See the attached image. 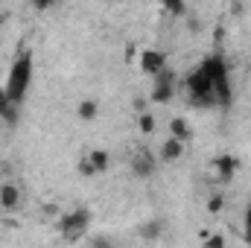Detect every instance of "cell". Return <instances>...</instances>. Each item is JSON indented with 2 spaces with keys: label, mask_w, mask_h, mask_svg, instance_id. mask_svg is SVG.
<instances>
[{
  "label": "cell",
  "mask_w": 251,
  "mask_h": 248,
  "mask_svg": "<svg viewBox=\"0 0 251 248\" xmlns=\"http://www.w3.org/2000/svg\"><path fill=\"white\" fill-rule=\"evenodd\" d=\"M204 246H207V248H222V246H225V237L213 234V237H207V240H204Z\"/></svg>",
  "instance_id": "19"
},
{
  "label": "cell",
  "mask_w": 251,
  "mask_h": 248,
  "mask_svg": "<svg viewBox=\"0 0 251 248\" xmlns=\"http://www.w3.org/2000/svg\"><path fill=\"white\" fill-rule=\"evenodd\" d=\"M201 67L204 73L210 76V85H213V94H216V102L219 108H228L234 94H231V76H228V64H225V56L222 53H210L201 59Z\"/></svg>",
  "instance_id": "2"
},
{
  "label": "cell",
  "mask_w": 251,
  "mask_h": 248,
  "mask_svg": "<svg viewBox=\"0 0 251 248\" xmlns=\"http://www.w3.org/2000/svg\"><path fill=\"white\" fill-rule=\"evenodd\" d=\"M29 3H32V9H38V12H44V9L53 6V0H29Z\"/></svg>",
  "instance_id": "22"
},
{
  "label": "cell",
  "mask_w": 251,
  "mask_h": 248,
  "mask_svg": "<svg viewBox=\"0 0 251 248\" xmlns=\"http://www.w3.org/2000/svg\"><path fill=\"white\" fill-rule=\"evenodd\" d=\"M91 225V213L85 210V207H79V210H70V213H64L56 219V231L62 234L67 243H76V240H82V234H85V228Z\"/></svg>",
  "instance_id": "4"
},
{
  "label": "cell",
  "mask_w": 251,
  "mask_h": 248,
  "mask_svg": "<svg viewBox=\"0 0 251 248\" xmlns=\"http://www.w3.org/2000/svg\"><path fill=\"white\" fill-rule=\"evenodd\" d=\"M137 125H140V131H143V134H152V131H155V117H152L149 111H140Z\"/></svg>",
  "instance_id": "18"
},
{
  "label": "cell",
  "mask_w": 251,
  "mask_h": 248,
  "mask_svg": "<svg viewBox=\"0 0 251 248\" xmlns=\"http://www.w3.org/2000/svg\"><path fill=\"white\" fill-rule=\"evenodd\" d=\"M184 155V140H178V137H167L164 140V146H161V155H158V161H164V164H170V161H178Z\"/></svg>",
  "instance_id": "9"
},
{
  "label": "cell",
  "mask_w": 251,
  "mask_h": 248,
  "mask_svg": "<svg viewBox=\"0 0 251 248\" xmlns=\"http://www.w3.org/2000/svg\"><path fill=\"white\" fill-rule=\"evenodd\" d=\"M76 114H79V120H94V117L100 114V105H97L94 99H82V102L76 105Z\"/></svg>",
  "instance_id": "13"
},
{
  "label": "cell",
  "mask_w": 251,
  "mask_h": 248,
  "mask_svg": "<svg viewBox=\"0 0 251 248\" xmlns=\"http://www.w3.org/2000/svg\"><path fill=\"white\" fill-rule=\"evenodd\" d=\"M18 204H21V190H18L15 184H9V181H6V184L0 187V207L15 210Z\"/></svg>",
  "instance_id": "10"
},
{
  "label": "cell",
  "mask_w": 251,
  "mask_h": 248,
  "mask_svg": "<svg viewBox=\"0 0 251 248\" xmlns=\"http://www.w3.org/2000/svg\"><path fill=\"white\" fill-rule=\"evenodd\" d=\"M207 210H210V213L222 210V196H210V204H207Z\"/></svg>",
  "instance_id": "21"
},
{
  "label": "cell",
  "mask_w": 251,
  "mask_h": 248,
  "mask_svg": "<svg viewBox=\"0 0 251 248\" xmlns=\"http://www.w3.org/2000/svg\"><path fill=\"white\" fill-rule=\"evenodd\" d=\"M88 158H91V164H94L97 175L108 170V152H102V149H94V152H88Z\"/></svg>",
  "instance_id": "14"
},
{
  "label": "cell",
  "mask_w": 251,
  "mask_h": 248,
  "mask_svg": "<svg viewBox=\"0 0 251 248\" xmlns=\"http://www.w3.org/2000/svg\"><path fill=\"white\" fill-rule=\"evenodd\" d=\"M184 88H187V97H190V105L193 108H213V105H219L216 102V94H213V85H210V76L204 73L201 64L187 73Z\"/></svg>",
  "instance_id": "3"
},
{
  "label": "cell",
  "mask_w": 251,
  "mask_h": 248,
  "mask_svg": "<svg viewBox=\"0 0 251 248\" xmlns=\"http://www.w3.org/2000/svg\"><path fill=\"white\" fill-rule=\"evenodd\" d=\"M152 79H155V85H152L149 99H152V102H158V105H170V102H173V97H176V70H173L170 64H164Z\"/></svg>",
  "instance_id": "5"
},
{
  "label": "cell",
  "mask_w": 251,
  "mask_h": 248,
  "mask_svg": "<svg viewBox=\"0 0 251 248\" xmlns=\"http://www.w3.org/2000/svg\"><path fill=\"white\" fill-rule=\"evenodd\" d=\"M134 108H137V111H146V99H143V97H137V99H134Z\"/></svg>",
  "instance_id": "23"
},
{
  "label": "cell",
  "mask_w": 251,
  "mask_h": 248,
  "mask_svg": "<svg viewBox=\"0 0 251 248\" xmlns=\"http://www.w3.org/2000/svg\"><path fill=\"white\" fill-rule=\"evenodd\" d=\"M161 6H164V12L167 15H173V18H184V12H187V6H184V0H158Z\"/></svg>",
  "instance_id": "15"
},
{
  "label": "cell",
  "mask_w": 251,
  "mask_h": 248,
  "mask_svg": "<svg viewBox=\"0 0 251 248\" xmlns=\"http://www.w3.org/2000/svg\"><path fill=\"white\" fill-rule=\"evenodd\" d=\"M79 175H82V178H94V175H97V170H94V164H91L88 155L79 158Z\"/></svg>",
  "instance_id": "17"
},
{
  "label": "cell",
  "mask_w": 251,
  "mask_h": 248,
  "mask_svg": "<svg viewBox=\"0 0 251 248\" xmlns=\"http://www.w3.org/2000/svg\"><path fill=\"white\" fill-rule=\"evenodd\" d=\"M161 231H164V228H161V222H158V219H152V222H143V225H140V237H143V240H158V237H161Z\"/></svg>",
  "instance_id": "16"
},
{
  "label": "cell",
  "mask_w": 251,
  "mask_h": 248,
  "mask_svg": "<svg viewBox=\"0 0 251 248\" xmlns=\"http://www.w3.org/2000/svg\"><path fill=\"white\" fill-rule=\"evenodd\" d=\"M213 164H216V173H219V184H231V181H234V173L240 170V158H234V155H219Z\"/></svg>",
  "instance_id": "7"
},
{
  "label": "cell",
  "mask_w": 251,
  "mask_h": 248,
  "mask_svg": "<svg viewBox=\"0 0 251 248\" xmlns=\"http://www.w3.org/2000/svg\"><path fill=\"white\" fill-rule=\"evenodd\" d=\"M164 64H167V56H164L161 50H143V53H140V70H143L146 76H155Z\"/></svg>",
  "instance_id": "8"
},
{
  "label": "cell",
  "mask_w": 251,
  "mask_h": 248,
  "mask_svg": "<svg viewBox=\"0 0 251 248\" xmlns=\"http://www.w3.org/2000/svg\"><path fill=\"white\" fill-rule=\"evenodd\" d=\"M170 134L178 137V140H190V137H193V131H190V125H187L184 117H176V120L170 123Z\"/></svg>",
  "instance_id": "12"
},
{
  "label": "cell",
  "mask_w": 251,
  "mask_h": 248,
  "mask_svg": "<svg viewBox=\"0 0 251 248\" xmlns=\"http://www.w3.org/2000/svg\"><path fill=\"white\" fill-rule=\"evenodd\" d=\"M44 213H47V216H59V210H56L53 204H47V207H44Z\"/></svg>",
  "instance_id": "24"
},
{
  "label": "cell",
  "mask_w": 251,
  "mask_h": 248,
  "mask_svg": "<svg viewBox=\"0 0 251 248\" xmlns=\"http://www.w3.org/2000/svg\"><path fill=\"white\" fill-rule=\"evenodd\" d=\"M155 170H158V158H155L149 149H140V152L131 158V173H134L137 178H149Z\"/></svg>",
  "instance_id": "6"
},
{
  "label": "cell",
  "mask_w": 251,
  "mask_h": 248,
  "mask_svg": "<svg viewBox=\"0 0 251 248\" xmlns=\"http://www.w3.org/2000/svg\"><path fill=\"white\" fill-rule=\"evenodd\" d=\"M246 243L251 246V201H249V207H246Z\"/></svg>",
  "instance_id": "20"
},
{
  "label": "cell",
  "mask_w": 251,
  "mask_h": 248,
  "mask_svg": "<svg viewBox=\"0 0 251 248\" xmlns=\"http://www.w3.org/2000/svg\"><path fill=\"white\" fill-rule=\"evenodd\" d=\"M29 85H32V53L29 50H21L15 64L9 67V76H6L3 91H6V97L15 105H21L24 97H26V91H29Z\"/></svg>",
  "instance_id": "1"
},
{
  "label": "cell",
  "mask_w": 251,
  "mask_h": 248,
  "mask_svg": "<svg viewBox=\"0 0 251 248\" xmlns=\"http://www.w3.org/2000/svg\"><path fill=\"white\" fill-rule=\"evenodd\" d=\"M9 21V15H0V32H3V24Z\"/></svg>",
  "instance_id": "25"
},
{
  "label": "cell",
  "mask_w": 251,
  "mask_h": 248,
  "mask_svg": "<svg viewBox=\"0 0 251 248\" xmlns=\"http://www.w3.org/2000/svg\"><path fill=\"white\" fill-rule=\"evenodd\" d=\"M0 120L9 123V125L18 123V105L6 97V91H0Z\"/></svg>",
  "instance_id": "11"
}]
</instances>
